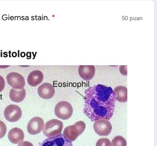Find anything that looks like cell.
Masks as SVG:
<instances>
[{"label": "cell", "instance_id": "cell-1", "mask_svg": "<svg viewBox=\"0 0 157 146\" xmlns=\"http://www.w3.org/2000/svg\"><path fill=\"white\" fill-rule=\"evenodd\" d=\"M83 112L91 121L109 120L113 115L116 94L110 87L98 84L86 89Z\"/></svg>", "mask_w": 157, "mask_h": 146}, {"label": "cell", "instance_id": "cell-2", "mask_svg": "<svg viewBox=\"0 0 157 146\" xmlns=\"http://www.w3.org/2000/svg\"><path fill=\"white\" fill-rule=\"evenodd\" d=\"M85 128V122L82 121H79L76 122L74 125L65 128L63 134L68 140L74 141L83 133Z\"/></svg>", "mask_w": 157, "mask_h": 146}, {"label": "cell", "instance_id": "cell-3", "mask_svg": "<svg viewBox=\"0 0 157 146\" xmlns=\"http://www.w3.org/2000/svg\"><path fill=\"white\" fill-rule=\"evenodd\" d=\"M63 127L62 122L57 119H52L47 122L42 130L44 134L52 137L61 134Z\"/></svg>", "mask_w": 157, "mask_h": 146}, {"label": "cell", "instance_id": "cell-4", "mask_svg": "<svg viewBox=\"0 0 157 146\" xmlns=\"http://www.w3.org/2000/svg\"><path fill=\"white\" fill-rule=\"evenodd\" d=\"M55 113L58 118L63 120H67L72 116L73 109L71 104L65 101L59 102L54 109Z\"/></svg>", "mask_w": 157, "mask_h": 146}, {"label": "cell", "instance_id": "cell-5", "mask_svg": "<svg viewBox=\"0 0 157 146\" xmlns=\"http://www.w3.org/2000/svg\"><path fill=\"white\" fill-rule=\"evenodd\" d=\"M39 146H73V144L71 141L61 133L56 136L46 138Z\"/></svg>", "mask_w": 157, "mask_h": 146}, {"label": "cell", "instance_id": "cell-6", "mask_svg": "<svg viewBox=\"0 0 157 146\" xmlns=\"http://www.w3.org/2000/svg\"><path fill=\"white\" fill-rule=\"evenodd\" d=\"M22 114L21 108L17 105L13 104L7 106L4 112L5 119L10 122H15L18 121L21 118Z\"/></svg>", "mask_w": 157, "mask_h": 146}, {"label": "cell", "instance_id": "cell-7", "mask_svg": "<svg viewBox=\"0 0 157 146\" xmlns=\"http://www.w3.org/2000/svg\"><path fill=\"white\" fill-rule=\"evenodd\" d=\"M93 127L95 132L100 136H107L111 132L112 126L110 122L105 119H102L95 121Z\"/></svg>", "mask_w": 157, "mask_h": 146}, {"label": "cell", "instance_id": "cell-8", "mask_svg": "<svg viewBox=\"0 0 157 146\" xmlns=\"http://www.w3.org/2000/svg\"><path fill=\"white\" fill-rule=\"evenodd\" d=\"M6 79L8 83L15 89H22L25 85L24 77L16 72H12L9 73L6 76Z\"/></svg>", "mask_w": 157, "mask_h": 146}, {"label": "cell", "instance_id": "cell-9", "mask_svg": "<svg viewBox=\"0 0 157 146\" xmlns=\"http://www.w3.org/2000/svg\"><path fill=\"white\" fill-rule=\"evenodd\" d=\"M44 125L43 119L39 117L32 118L29 122L27 130L29 134L35 135L39 133L43 130Z\"/></svg>", "mask_w": 157, "mask_h": 146}, {"label": "cell", "instance_id": "cell-10", "mask_svg": "<svg viewBox=\"0 0 157 146\" xmlns=\"http://www.w3.org/2000/svg\"><path fill=\"white\" fill-rule=\"evenodd\" d=\"M37 92L39 96L44 99L51 98L55 93V89L53 86L48 83H44L38 88Z\"/></svg>", "mask_w": 157, "mask_h": 146}, {"label": "cell", "instance_id": "cell-11", "mask_svg": "<svg viewBox=\"0 0 157 146\" xmlns=\"http://www.w3.org/2000/svg\"><path fill=\"white\" fill-rule=\"evenodd\" d=\"M80 76L83 80L89 81L94 77L95 73L94 65H80L78 68Z\"/></svg>", "mask_w": 157, "mask_h": 146}, {"label": "cell", "instance_id": "cell-12", "mask_svg": "<svg viewBox=\"0 0 157 146\" xmlns=\"http://www.w3.org/2000/svg\"><path fill=\"white\" fill-rule=\"evenodd\" d=\"M8 138L10 141L13 144H18L23 141L24 134L23 131L20 128L15 127L9 132Z\"/></svg>", "mask_w": 157, "mask_h": 146}, {"label": "cell", "instance_id": "cell-13", "mask_svg": "<svg viewBox=\"0 0 157 146\" xmlns=\"http://www.w3.org/2000/svg\"><path fill=\"white\" fill-rule=\"evenodd\" d=\"M44 75L42 72L39 70L33 71L29 74L27 81L30 86L35 87L40 84L43 81Z\"/></svg>", "mask_w": 157, "mask_h": 146}, {"label": "cell", "instance_id": "cell-14", "mask_svg": "<svg viewBox=\"0 0 157 146\" xmlns=\"http://www.w3.org/2000/svg\"><path fill=\"white\" fill-rule=\"evenodd\" d=\"M9 95L10 99L13 101L19 103L25 99L26 91L24 88L19 90L12 88L10 90Z\"/></svg>", "mask_w": 157, "mask_h": 146}, {"label": "cell", "instance_id": "cell-15", "mask_svg": "<svg viewBox=\"0 0 157 146\" xmlns=\"http://www.w3.org/2000/svg\"><path fill=\"white\" fill-rule=\"evenodd\" d=\"M113 91L116 94V99L118 101L124 103L127 100V89L126 87L118 86L116 87Z\"/></svg>", "mask_w": 157, "mask_h": 146}, {"label": "cell", "instance_id": "cell-16", "mask_svg": "<svg viewBox=\"0 0 157 146\" xmlns=\"http://www.w3.org/2000/svg\"><path fill=\"white\" fill-rule=\"evenodd\" d=\"M112 146H126L125 139L122 137L117 136L114 137L112 141Z\"/></svg>", "mask_w": 157, "mask_h": 146}, {"label": "cell", "instance_id": "cell-17", "mask_svg": "<svg viewBox=\"0 0 157 146\" xmlns=\"http://www.w3.org/2000/svg\"><path fill=\"white\" fill-rule=\"evenodd\" d=\"M96 146H112L110 141L106 138L99 139L97 141Z\"/></svg>", "mask_w": 157, "mask_h": 146}, {"label": "cell", "instance_id": "cell-18", "mask_svg": "<svg viewBox=\"0 0 157 146\" xmlns=\"http://www.w3.org/2000/svg\"><path fill=\"white\" fill-rule=\"evenodd\" d=\"M7 128L5 124L0 120V139L2 138L6 135Z\"/></svg>", "mask_w": 157, "mask_h": 146}, {"label": "cell", "instance_id": "cell-19", "mask_svg": "<svg viewBox=\"0 0 157 146\" xmlns=\"http://www.w3.org/2000/svg\"><path fill=\"white\" fill-rule=\"evenodd\" d=\"M5 81L3 78L0 75V93L4 89L5 86Z\"/></svg>", "mask_w": 157, "mask_h": 146}, {"label": "cell", "instance_id": "cell-20", "mask_svg": "<svg viewBox=\"0 0 157 146\" xmlns=\"http://www.w3.org/2000/svg\"><path fill=\"white\" fill-rule=\"evenodd\" d=\"M17 146H33L31 142L27 141H22L18 144Z\"/></svg>", "mask_w": 157, "mask_h": 146}, {"label": "cell", "instance_id": "cell-21", "mask_svg": "<svg viewBox=\"0 0 157 146\" xmlns=\"http://www.w3.org/2000/svg\"><path fill=\"white\" fill-rule=\"evenodd\" d=\"M12 55H13V56L14 57H16L17 55V53L15 52H13V53Z\"/></svg>", "mask_w": 157, "mask_h": 146}, {"label": "cell", "instance_id": "cell-22", "mask_svg": "<svg viewBox=\"0 0 157 146\" xmlns=\"http://www.w3.org/2000/svg\"><path fill=\"white\" fill-rule=\"evenodd\" d=\"M21 54H22V57H24L25 56V53L23 52H21Z\"/></svg>", "mask_w": 157, "mask_h": 146}]
</instances>
